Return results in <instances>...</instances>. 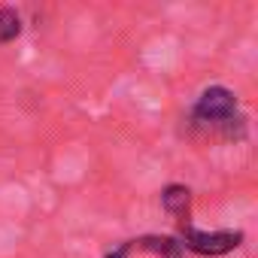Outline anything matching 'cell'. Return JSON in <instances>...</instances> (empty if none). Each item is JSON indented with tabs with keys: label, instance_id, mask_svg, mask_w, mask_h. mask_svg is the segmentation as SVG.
I'll return each instance as SVG.
<instances>
[{
	"label": "cell",
	"instance_id": "4",
	"mask_svg": "<svg viewBox=\"0 0 258 258\" xmlns=\"http://www.w3.org/2000/svg\"><path fill=\"white\" fill-rule=\"evenodd\" d=\"M134 249H146V252H158L161 258H182V243L176 240V237H155V234H149V237H140V240H134Z\"/></svg>",
	"mask_w": 258,
	"mask_h": 258
},
{
	"label": "cell",
	"instance_id": "5",
	"mask_svg": "<svg viewBox=\"0 0 258 258\" xmlns=\"http://www.w3.org/2000/svg\"><path fill=\"white\" fill-rule=\"evenodd\" d=\"M22 34V16L13 7H0V43H13Z\"/></svg>",
	"mask_w": 258,
	"mask_h": 258
},
{
	"label": "cell",
	"instance_id": "3",
	"mask_svg": "<svg viewBox=\"0 0 258 258\" xmlns=\"http://www.w3.org/2000/svg\"><path fill=\"white\" fill-rule=\"evenodd\" d=\"M161 204H164V210H167L173 219H179L182 225L188 222V204H191V191H188L185 185H179V182H170V185H164V191H161Z\"/></svg>",
	"mask_w": 258,
	"mask_h": 258
},
{
	"label": "cell",
	"instance_id": "1",
	"mask_svg": "<svg viewBox=\"0 0 258 258\" xmlns=\"http://www.w3.org/2000/svg\"><path fill=\"white\" fill-rule=\"evenodd\" d=\"M191 124L207 134H222L228 140H240L246 134V118L237 106V94L225 85H210L191 106Z\"/></svg>",
	"mask_w": 258,
	"mask_h": 258
},
{
	"label": "cell",
	"instance_id": "6",
	"mask_svg": "<svg viewBox=\"0 0 258 258\" xmlns=\"http://www.w3.org/2000/svg\"><path fill=\"white\" fill-rule=\"evenodd\" d=\"M131 249H134V240H124L118 249H112L106 258H127V255H131Z\"/></svg>",
	"mask_w": 258,
	"mask_h": 258
},
{
	"label": "cell",
	"instance_id": "2",
	"mask_svg": "<svg viewBox=\"0 0 258 258\" xmlns=\"http://www.w3.org/2000/svg\"><path fill=\"white\" fill-rule=\"evenodd\" d=\"M176 240L182 243V249H188V252H195V255H210V258H216V255L234 252V249L243 243V231H234V228L198 231V228H191V225H182V231H179Z\"/></svg>",
	"mask_w": 258,
	"mask_h": 258
}]
</instances>
